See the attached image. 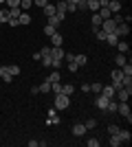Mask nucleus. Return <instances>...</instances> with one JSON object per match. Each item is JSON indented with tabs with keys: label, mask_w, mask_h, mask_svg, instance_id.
<instances>
[{
	"label": "nucleus",
	"mask_w": 132,
	"mask_h": 147,
	"mask_svg": "<svg viewBox=\"0 0 132 147\" xmlns=\"http://www.w3.org/2000/svg\"><path fill=\"white\" fill-rule=\"evenodd\" d=\"M117 132H119V125L110 123V125H108V134H117Z\"/></svg>",
	"instance_id": "nucleus-39"
},
{
	"label": "nucleus",
	"mask_w": 132,
	"mask_h": 147,
	"mask_svg": "<svg viewBox=\"0 0 132 147\" xmlns=\"http://www.w3.org/2000/svg\"><path fill=\"white\" fill-rule=\"evenodd\" d=\"M31 7H33V0H20V9H22V11L31 9Z\"/></svg>",
	"instance_id": "nucleus-29"
},
{
	"label": "nucleus",
	"mask_w": 132,
	"mask_h": 147,
	"mask_svg": "<svg viewBox=\"0 0 132 147\" xmlns=\"http://www.w3.org/2000/svg\"><path fill=\"white\" fill-rule=\"evenodd\" d=\"M119 145H121L119 134H110V147H119Z\"/></svg>",
	"instance_id": "nucleus-24"
},
{
	"label": "nucleus",
	"mask_w": 132,
	"mask_h": 147,
	"mask_svg": "<svg viewBox=\"0 0 132 147\" xmlns=\"http://www.w3.org/2000/svg\"><path fill=\"white\" fill-rule=\"evenodd\" d=\"M121 88H132V77H121Z\"/></svg>",
	"instance_id": "nucleus-28"
},
{
	"label": "nucleus",
	"mask_w": 132,
	"mask_h": 147,
	"mask_svg": "<svg viewBox=\"0 0 132 147\" xmlns=\"http://www.w3.org/2000/svg\"><path fill=\"white\" fill-rule=\"evenodd\" d=\"M84 125H86V129H95V127H97V119H88Z\"/></svg>",
	"instance_id": "nucleus-35"
},
{
	"label": "nucleus",
	"mask_w": 132,
	"mask_h": 147,
	"mask_svg": "<svg viewBox=\"0 0 132 147\" xmlns=\"http://www.w3.org/2000/svg\"><path fill=\"white\" fill-rule=\"evenodd\" d=\"M40 53H42V55H51V46H42Z\"/></svg>",
	"instance_id": "nucleus-45"
},
{
	"label": "nucleus",
	"mask_w": 132,
	"mask_h": 147,
	"mask_svg": "<svg viewBox=\"0 0 132 147\" xmlns=\"http://www.w3.org/2000/svg\"><path fill=\"white\" fill-rule=\"evenodd\" d=\"M117 112H119V114L126 119L128 123H132V112H130V105H128V101H119V103H117Z\"/></svg>",
	"instance_id": "nucleus-1"
},
{
	"label": "nucleus",
	"mask_w": 132,
	"mask_h": 147,
	"mask_svg": "<svg viewBox=\"0 0 132 147\" xmlns=\"http://www.w3.org/2000/svg\"><path fill=\"white\" fill-rule=\"evenodd\" d=\"M0 5H5V0H0Z\"/></svg>",
	"instance_id": "nucleus-48"
},
{
	"label": "nucleus",
	"mask_w": 132,
	"mask_h": 147,
	"mask_svg": "<svg viewBox=\"0 0 132 147\" xmlns=\"http://www.w3.org/2000/svg\"><path fill=\"white\" fill-rule=\"evenodd\" d=\"M108 103H110V99H106L104 94H97V97H95V105H97L99 110H104V112H106Z\"/></svg>",
	"instance_id": "nucleus-5"
},
{
	"label": "nucleus",
	"mask_w": 132,
	"mask_h": 147,
	"mask_svg": "<svg viewBox=\"0 0 132 147\" xmlns=\"http://www.w3.org/2000/svg\"><path fill=\"white\" fill-rule=\"evenodd\" d=\"M75 64H77V66H86V64H88V57L84 55V53H77V55H75Z\"/></svg>",
	"instance_id": "nucleus-18"
},
{
	"label": "nucleus",
	"mask_w": 132,
	"mask_h": 147,
	"mask_svg": "<svg viewBox=\"0 0 132 147\" xmlns=\"http://www.w3.org/2000/svg\"><path fill=\"white\" fill-rule=\"evenodd\" d=\"M75 92V86L73 84H62V94H66V97H70Z\"/></svg>",
	"instance_id": "nucleus-17"
},
{
	"label": "nucleus",
	"mask_w": 132,
	"mask_h": 147,
	"mask_svg": "<svg viewBox=\"0 0 132 147\" xmlns=\"http://www.w3.org/2000/svg\"><path fill=\"white\" fill-rule=\"evenodd\" d=\"M117 49H119L121 53H128V51H130V44H128L126 40H119V42H117Z\"/></svg>",
	"instance_id": "nucleus-21"
},
{
	"label": "nucleus",
	"mask_w": 132,
	"mask_h": 147,
	"mask_svg": "<svg viewBox=\"0 0 132 147\" xmlns=\"http://www.w3.org/2000/svg\"><path fill=\"white\" fill-rule=\"evenodd\" d=\"M114 92H117V88H114V86H101L99 94H104L106 99H114Z\"/></svg>",
	"instance_id": "nucleus-7"
},
{
	"label": "nucleus",
	"mask_w": 132,
	"mask_h": 147,
	"mask_svg": "<svg viewBox=\"0 0 132 147\" xmlns=\"http://www.w3.org/2000/svg\"><path fill=\"white\" fill-rule=\"evenodd\" d=\"M108 9L112 13H119L121 11V0H108Z\"/></svg>",
	"instance_id": "nucleus-10"
},
{
	"label": "nucleus",
	"mask_w": 132,
	"mask_h": 147,
	"mask_svg": "<svg viewBox=\"0 0 132 147\" xmlns=\"http://www.w3.org/2000/svg\"><path fill=\"white\" fill-rule=\"evenodd\" d=\"M7 70H9V75H11V77H18V75L22 73V68H20L18 64H11V66H7Z\"/></svg>",
	"instance_id": "nucleus-14"
},
{
	"label": "nucleus",
	"mask_w": 132,
	"mask_h": 147,
	"mask_svg": "<svg viewBox=\"0 0 132 147\" xmlns=\"http://www.w3.org/2000/svg\"><path fill=\"white\" fill-rule=\"evenodd\" d=\"M86 2H88V11H93V13L99 11V0H86Z\"/></svg>",
	"instance_id": "nucleus-19"
},
{
	"label": "nucleus",
	"mask_w": 132,
	"mask_h": 147,
	"mask_svg": "<svg viewBox=\"0 0 132 147\" xmlns=\"http://www.w3.org/2000/svg\"><path fill=\"white\" fill-rule=\"evenodd\" d=\"M42 11H44V16H46V18H49V16H55V5H46V7H42Z\"/></svg>",
	"instance_id": "nucleus-20"
},
{
	"label": "nucleus",
	"mask_w": 132,
	"mask_h": 147,
	"mask_svg": "<svg viewBox=\"0 0 132 147\" xmlns=\"http://www.w3.org/2000/svg\"><path fill=\"white\" fill-rule=\"evenodd\" d=\"M33 5L42 9V7H46V5H49V0H33Z\"/></svg>",
	"instance_id": "nucleus-42"
},
{
	"label": "nucleus",
	"mask_w": 132,
	"mask_h": 147,
	"mask_svg": "<svg viewBox=\"0 0 132 147\" xmlns=\"http://www.w3.org/2000/svg\"><path fill=\"white\" fill-rule=\"evenodd\" d=\"M64 59H66V64H68V61H75V53H64Z\"/></svg>",
	"instance_id": "nucleus-43"
},
{
	"label": "nucleus",
	"mask_w": 132,
	"mask_h": 147,
	"mask_svg": "<svg viewBox=\"0 0 132 147\" xmlns=\"http://www.w3.org/2000/svg\"><path fill=\"white\" fill-rule=\"evenodd\" d=\"M46 24H51V26H55V29H57V26L62 24V18H60L57 13H55V16H49V22H46Z\"/></svg>",
	"instance_id": "nucleus-15"
},
{
	"label": "nucleus",
	"mask_w": 132,
	"mask_h": 147,
	"mask_svg": "<svg viewBox=\"0 0 132 147\" xmlns=\"http://www.w3.org/2000/svg\"><path fill=\"white\" fill-rule=\"evenodd\" d=\"M46 81H49V84H55V81H60V70H53V73L49 75V79H46Z\"/></svg>",
	"instance_id": "nucleus-27"
},
{
	"label": "nucleus",
	"mask_w": 132,
	"mask_h": 147,
	"mask_svg": "<svg viewBox=\"0 0 132 147\" xmlns=\"http://www.w3.org/2000/svg\"><path fill=\"white\" fill-rule=\"evenodd\" d=\"M101 22H104V20L99 18V13H93V31H95V29H99Z\"/></svg>",
	"instance_id": "nucleus-23"
},
{
	"label": "nucleus",
	"mask_w": 132,
	"mask_h": 147,
	"mask_svg": "<svg viewBox=\"0 0 132 147\" xmlns=\"http://www.w3.org/2000/svg\"><path fill=\"white\" fill-rule=\"evenodd\" d=\"M7 24H9V26H20V20L18 18H9V20H7Z\"/></svg>",
	"instance_id": "nucleus-40"
},
{
	"label": "nucleus",
	"mask_w": 132,
	"mask_h": 147,
	"mask_svg": "<svg viewBox=\"0 0 132 147\" xmlns=\"http://www.w3.org/2000/svg\"><path fill=\"white\" fill-rule=\"evenodd\" d=\"M130 94H132V88H117V92H114V97L119 101H128Z\"/></svg>",
	"instance_id": "nucleus-3"
},
{
	"label": "nucleus",
	"mask_w": 132,
	"mask_h": 147,
	"mask_svg": "<svg viewBox=\"0 0 132 147\" xmlns=\"http://www.w3.org/2000/svg\"><path fill=\"white\" fill-rule=\"evenodd\" d=\"M117 134H119L121 143H130V138H132V134H130V132H128V129H119Z\"/></svg>",
	"instance_id": "nucleus-16"
},
{
	"label": "nucleus",
	"mask_w": 132,
	"mask_h": 147,
	"mask_svg": "<svg viewBox=\"0 0 132 147\" xmlns=\"http://www.w3.org/2000/svg\"><path fill=\"white\" fill-rule=\"evenodd\" d=\"M0 29H2V24H0Z\"/></svg>",
	"instance_id": "nucleus-49"
},
{
	"label": "nucleus",
	"mask_w": 132,
	"mask_h": 147,
	"mask_svg": "<svg viewBox=\"0 0 132 147\" xmlns=\"http://www.w3.org/2000/svg\"><path fill=\"white\" fill-rule=\"evenodd\" d=\"M51 92H53V94H60V92H62V84H60V81L51 84Z\"/></svg>",
	"instance_id": "nucleus-32"
},
{
	"label": "nucleus",
	"mask_w": 132,
	"mask_h": 147,
	"mask_svg": "<svg viewBox=\"0 0 132 147\" xmlns=\"http://www.w3.org/2000/svg\"><path fill=\"white\" fill-rule=\"evenodd\" d=\"M93 33H95V37H97V40H101V42H104V40H106V35H108L106 31H101V29H95Z\"/></svg>",
	"instance_id": "nucleus-30"
},
{
	"label": "nucleus",
	"mask_w": 132,
	"mask_h": 147,
	"mask_svg": "<svg viewBox=\"0 0 132 147\" xmlns=\"http://www.w3.org/2000/svg\"><path fill=\"white\" fill-rule=\"evenodd\" d=\"M86 145H88V147H99V141H97V138H88Z\"/></svg>",
	"instance_id": "nucleus-41"
},
{
	"label": "nucleus",
	"mask_w": 132,
	"mask_h": 147,
	"mask_svg": "<svg viewBox=\"0 0 132 147\" xmlns=\"http://www.w3.org/2000/svg\"><path fill=\"white\" fill-rule=\"evenodd\" d=\"M62 42H64V37L55 31V33L51 35V46H62Z\"/></svg>",
	"instance_id": "nucleus-12"
},
{
	"label": "nucleus",
	"mask_w": 132,
	"mask_h": 147,
	"mask_svg": "<svg viewBox=\"0 0 132 147\" xmlns=\"http://www.w3.org/2000/svg\"><path fill=\"white\" fill-rule=\"evenodd\" d=\"M112 20H114V22H117V24H121V22H123V16H119V13H117V16H114Z\"/></svg>",
	"instance_id": "nucleus-46"
},
{
	"label": "nucleus",
	"mask_w": 132,
	"mask_h": 147,
	"mask_svg": "<svg viewBox=\"0 0 132 147\" xmlns=\"http://www.w3.org/2000/svg\"><path fill=\"white\" fill-rule=\"evenodd\" d=\"M104 42H108L110 46H117V42H119V35H117V33H108Z\"/></svg>",
	"instance_id": "nucleus-13"
},
{
	"label": "nucleus",
	"mask_w": 132,
	"mask_h": 147,
	"mask_svg": "<svg viewBox=\"0 0 132 147\" xmlns=\"http://www.w3.org/2000/svg\"><path fill=\"white\" fill-rule=\"evenodd\" d=\"M75 5H77V11H88V2L86 0H77Z\"/></svg>",
	"instance_id": "nucleus-31"
},
{
	"label": "nucleus",
	"mask_w": 132,
	"mask_h": 147,
	"mask_svg": "<svg viewBox=\"0 0 132 147\" xmlns=\"http://www.w3.org/2000/svg\"><path fill=\"white\" fill-rule=\"evenodd\" d=\"M40 92H44V94H46V92H51V84H49V81L40 84Z\"/></svg>",
	"instance_id": "nucleus-38"
},
{
	"label": "nucleus",
	"mask_w": 132,
	"mask_h": 147,
	"mask_svg": "<svg viewBox=\"0 0 132 147\" xmlns=\"http://www.w3.org/2000/svg\"><path fill=\"white\" fill-rule=\"evenodd\" d=\"M114 33H117L119 37H123V35H130V24H128V22H121V24H117Z\"/></svg>",
	"instance_id": "nucleus-6"
},
{
	"label": "nucleus",
	"mask_w": 132,
	"mask_h": 147,
	"mask_svg": "<svg viewBox=\"0 0 132 147\" xmlns=\"http://www.w3.org/2000/svg\"><path fill=\"white\" fill-rule=\"evenodd\" d=\"M70 132H73V136H84V134L88 132V129H86V125H84V123H75Z\"/></svg>",
	"instance_id": "nucleus-8"
},
{
	"label": "nucleus",
	"mask_w": 132,
	"mask_h": 147,
	"mask_svg": "<svg viewBox=\"0 0 132 147\" xmlns=\"http://www.w3.org/2000/svg\"><path fill=\"white\" fill-rule=\"evenodd\" d=\"M126 61H128V59H126V53H119V55L114 57V64H117V68H121Z\"/></svg>",
	"instance_id": "nucleus-22"
},
{
	"label": "nucleus",
	"mask_w": 132,
	"mask_h": 147,
	"mask_svg": "<svg viewBox=\"0 0 132 147\" xmlns=\"http://www.w3.org/2000/svg\"><path fill=\"white\" fill-rule=\"evenodd\" d=\"M20 24H22V26H26V24H31V20H33V16H31V13H26V11H22V13H20Z\"/></svg>",
	"instance_id": "nucleus-11"
},
{
	"label": "nucleus",
	"mask_w": 132,
	"mask_h": 147,
	"mask_svg": "<svg viewBox=\"0 0 132 147\" xmlns=\"http://www.w3.org/2000/svg\"><path fill=\"white\" fill-rule=\"evenodd\" d=\"M7 9H16V7H20V0H5Z\"/></svg>",
	"instance_id": "nucleus-34"
},
{
	"label": "nucleus",
	"mask_w": 132,
	"mask_h": 147,
	"mask_svg": "<svg viewBox=\"0 0 132 147\" xmlns=\"http://www.w3.org/2000/svg\"><path fill=\"white\" fill-rule=\"evenodd\" d=\"M90 92H93V94H99V92H101V84H97V81L90 84Z\"/></svg>",
	"instance_id": "nucleus-36"
},
{
	"label": "nucleus",
	"mask_w": 132,
	"mask_h": 147,
	"mask_svg": "<svg viewBox=\"0 0 132 147\" xmlns=\"http://www.w3.org/2000/svg\"><path fill=\"white\" fill-rule=\"evenodd\" d=\"M0 79L5 81V84H11L13 81V77L9 75V70H7V66H0Z\"/></svg>",
	"instance_id": "nucleus-9"
},
{
	"label": "nucleus",
	"mask_w": 132,
	"mask_h": 147,
	"mask_svg": "<svg viewBox=\"0 0 132 147\" xmlns=\"http://www.w3.org/2000/svg\"><path fill=\"white\" fill-rule=\"evenodd\" d=\"M99 29H101V31H106V33H114V29H117V22H114L112 18H110V20H104Z\"/></svg>",
	"instance_id": "nucleus-4"
},
{
	"label": "nucleus",
	"mask_w": 132,
	"mask_h": 147,
	"mask_svg": "<svg viewBox=\"0 0 132 147\" xmlns=\"http://www.w3.org/2000/svg\"><path fill=\"white\" fill-rule=\"evenodd\" d=\"M55 31H57L55 26H51V24H46V26H44V35H49V37H51V35H53V33H55Z\"/></svg>",
	"instance_id": "nucleus-37"
},
{
	"label": "nucleus",
	"mask_w": 132,
	"mask_h": 147,
	"mask_svg": "<svg viewBox=\"0 0 132 147\" xmlns=\"http://www.w3.org/2000/svg\"><path fill=\"white\" fill-rule=\"evenodd\" d=\"M9 20V9H0V24H7Z\"/></svg>",
	"instance_id": "nucleus-26"
},
{
	"label": "nucleus",
	"mask_w": 132,
	"mask_h": 147,
	"mask_svg": "<svg viewBox=\"0 0 132 147\" xmlns=\"http://www.w3.org/2000/svg\"><path fill=\"white\" fill-rule=\"evenodd\" d=\"M60 123H62V121H60V117H57V114H55V117H49V119H46V125H60Z\"/></svg>",
	"instance_id": "nucleus-33"
},
{
	"label": "nucleus",
	"mask_w": 132,
	"mask_h": 147,
	"mask_svg": "<svg viewBox=\"0 0 132 147\" xmlns=\"http://www.w3.org/2000/svg\"><path fill=\"white\" fill-rule=\"evenodd\" d=\"M82 92H90V84H82Z\"/></svg>",
	"instance_id": "nucleus-47"
},
{
	"label": "nucleus",
	"mask_w": 132,
	"mask_h": 147,
	"mask_svg": "<svg viewBox=\"0 0 132 147\" xmlns=\"http://www.w3.org/2000/svg\"><path fill=\"white\" fill-rule=\"evenodd\" d=\"M40 61H42V66L51 68V64H53V57H51V55H42V57H40Z\"/></svg>",
	"instance_id": "nucleus-25"
},
{
	"label": "nucleus",
	"mask_w": 132,
	"mask_h": 147,
	"mask_svg": "<svg viewBox=\"0 0 132 147\" xmlns=\"http://www.w3.org/2000/svg\"><path fill=\"white\" fill-rule=\"evenodd\" d=\"M68 70H70V73H77V70H79V66H77L75 61H68Z\"/></svg>",
	"instance_id": "nucleus-44"
},
{
	"label": "nucleus",
	"mask_w": 132,
	"mask_h": 147,
	"mask_svg": "<svg viewBox=\"0 0 132 147\" xmlns=\"http://www.w3.org/2000/svg\"><path fill=\"white\" fill-rule=\"evenodd\" d=\"M70 103V97H66V94H55V110H66Z\"/></svg>",
	"instance_id": "nucleus-2"
}]
</instances>
